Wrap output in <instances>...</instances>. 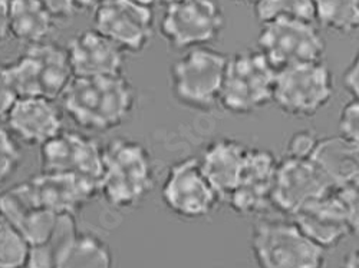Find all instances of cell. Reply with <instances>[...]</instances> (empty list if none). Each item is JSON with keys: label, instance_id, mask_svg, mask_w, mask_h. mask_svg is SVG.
I'll return each instance as SVG.
<instances>
[{"label": "cell", "instance_id": "obj_6", "mask_svg": "<svg viewBox=\"0 0 359 268\" xmlns=\"http://www.w3.org/2000/svg\"><path fill=\"white\" fill-rule=\"evenodd\" d=\"M6 68L19 98L43 97L55 101L62 98L75 78L67 49L49 42L27 46Z\"/></svg>", "mask_w": 359, "mask_h": 268}, {"label": "cell", "instance_id": "obj_39", "mask_svg": "<svg viewBox=\"0 0 359 268\" xmlns=\"http://www.w3.org/2000/svg\"><path fill=\"white\" fill-rule=\"evenodd\" d=\"M249 2H252V3H255V2H256V0H249Z\"/></svg>", "mask_w": 359, "mask_h": 268}, {"label": "cell", "instance_id": "obj_14", "mask_svg": "<svg viewBox=\"0 0 359 268\" xmlns=\"http://www.w3.org/2000/svg\"><path fill=\"white\" fill-rule=\"evenodd\" d=\"M279 161L262 148H248L238 183L227 197L233 210L243 217L259 216L272 205V194Z\"/></svg>", "mask_w": 359, "mask_h": 268}, {"label": "cell", "instance_id": "obj_23", "mask_svg": "<svg viewBox=\"0 0 359 268\" xmlns=\"http://www.w3.org/2000/svg\"><path fill=\"white\" fill-rule=\"evenodd\" d=\"M75 216L59 214V220L49 240L39 246H31L25 268H56L62 250L78 232Z\"/></svg>", "mask_w": 359, "mask_h": 268}, {"label": "cell", "instance_id": "obj_15", "mask_svg": "<svg viewBox=\"0 0 359 268\" xmlns=\"http://www.w3.org/2000/svg\"><path fill=\"white\" fill-rule=\"evenodd\" d=\"M65 49L75 78L123 75L126 52L95 29L72 36Z\"/></svg>", "mask_w": 359, "mask_h": 268}, {"label": "cell", "instance_id": "obj_8", "mask_svg": "<svg viewBox=\"0 0 359 268\" xmlns=\"http://www.w3.org/2000/svg\"><path fill=\"white\" fill-rule=\"evenodd\" d=\"M259 50L276 71L322 61L325 41L313 22L279 19L262 24Z\"/></svg>", "mask_w": 359, "mask_h": 268}, {"label": "cell", "instance_id": "obj_10", "mask_svg": "<svg viewBox=\"0 0 359 268\" xmlns=\"http://www.w3.org/2000/svg\"><path fill=\"white\" fill-rule=\"evenodd\" d=\"M161 198L168 211L186 220L212 214L222 201L207 181L197 158H186L170 167L163 183Z\"/></svg>", "mask_w": 359, "mask_h": 268}, {"label": "cell", "instance_id": "obj_2", "mask_svg": "<svg viewBox=\"0 0 359 268\" xmlns=\"http://www.w3.org/2000/svg\"><path fill=\"white\" fill-rule=\"evenodd\" d=\"M156 183L151 154L130 138L112 139L102 148L100 194L116 210H130L141 204Z\"/></svg>", "mask_w": 359, "mask_h": 268}, {"label": "cell", "instance_id": "obj_19", "mask_svg": "<svg viewBox=\"0 0 359 268\" xmlns=\"http://www.w3.org/2000/svg\"><path fill=\"white\" fill-rule=\"evenodd\" d=\"M248 148L236 139L220 138L208 145L201 158L200 168L207 181L222 199H227L242 175Z\"/></svg>", "mask_w": 359, "mask_h": 268}, {"label": "cell", "instance_id": "obj_1", "mask_svg": "<svg viewBox=\"0 0 359 268\" xmlns=\"http://www.w3.org/2000/svg\"><path fill=\"white\" fill-rule=\"evenodd\" d=\"M135 98V89L124 75L74 78L62 95L72 121L93 132H107L128 121Z\"/></svg>", "mask_w": 359, "mask_h": 268}, {"label": "cell", "instance_id": "obj_9", "mask_svg": "<svg viewBox=\"0 0 359 268\" xmlns=\"http://www.w3.org/2000/svg\"><path fill=\"white\" fill-rule=\"evenodd\" d=\"M224 27L216 0H178L165 6L160 31L172 49L189 50L215 42Z\"/></svg>", "mask_w": 359, "mask_h": 268}, {"label": "cell", "instance_id": "obj_37", "mask_svg": "<svg viewBox=\"0 0 359 268\" xmlns=\"http://www.w3.org/2000/svg\"><path fill=\"white\" fill-rule=\"evenodd\" d=\"M160 3H163V5H171V3H174V2H178V0H158Z\"/></svg>", "mask_w": 359, "mask_h": 268}, {"label": "cell", "instance_id": "obj_18", "mask_svg": "<svg viewBox=\"0 0 359 268\" xmlns=\"http://www.w3.org/2000/svg\"><path fill=\"white\" fill-rule=\"evenodd\" d=\"M293 223L325 251L339 246L351 234L342 204L334 190L299 210L293 216Z\"/></svg>", "mask_w": 359, "mask_h": 268}, {"label": "cell", "instance_id": "obj_27", "mask_svg": "<svg viewBox=\"0 0 359 268\" xmlns=\"http://www.w3.org/2000/svg\"><path fill=\"white\" fill-rule=\"evenodd\" d=\"M22 164V151L12 132L0 125V183L8 181Z\"/></svg>", "mask_w": 359, "mask_h": 268}, {"label": "cell", "instance_id": "obj_5", "mask_svg": "<svg viewBox=\"0 0 359 268\" xmlns=\"http://www.w3.org/2000/svg\"><path fill=\"white\" fill-rule=\"evenodd\" d=\"M252 253L259 268H323L325 250L282 220L259 221L250 237Z\"/></svg>", "mask_w": 359, "mask_h": 268}, {"label": "cell", "instance_id": "obj_11", "mask_svg": "<svg viewBox=\"0 0 359 268\" xmlns=\"http://www.w3.org/2000/svg\"><path fill=\"white\" fill-rule=\"evenodd\" d=\"M94 29L126 53L142 52L154 35V13L137 0H105L94 9Z\"/></svg>", "mask_w": 359, "mask_h": 268}, {"label": "cell", "instance_id": "obj_29", "mask_svg": "<svg viewBox=\"0 0 359 268\" xmlns=\"http://www.w3.org/2000/svg\"><path fill=\"white\" fill-rule=\"evenodd\" d=\"M341 134L359 145V99H352L341 111Z\"/></svg>", "mask_w": 359, "mask_h": 268}, {"label": "cell", "instance_id": "obj_3", "mask_svg": "<svg viewBox=\"0 0 359 268\" xmlns=\"http://www.w3.org/2000/svg\"><path fill=\"white\" fill-rule=\"evenodd\" d=\"M276 69L257 50L227 59L219 105L234 115L253 113L273 99Z\"/></svg>", "mask_w": 359, "mask_h": 268}, {"label": "cell", "instance_id": "obj_17", "mask_svg": "<svg viewBox=\"0 0 359 268\" xmlns=\"http://www.w3.org/2000/svg\"><path fill=\"white\" fill-rule=\"evenodd\" d=\"M39 206L56 214H72L100 194V188L79 176L42 171L26 181Z\"/></svg>", "mask_w": 359, "mask_h": 268}, {"label": "cell", "instance_id": "obj_32", "mask_svg": "<svg viewBox=\"0 0 359 268\" xmlns=\"http://www.w3.org/2000/svg\"><path fill=\"white\" fill-rule=\"evenodd\" d=\"M344 85L353 99H359V52L344 73Z\"/></svg>", "mask_w": 359, "mask_h": 268}, {"label": "cell", "instance_id": "obj_16", "mask_svg": "<svg viewBox=\"0 0 359 268\" xmlns=\"http://www.w3.org/2000/svg\"><path fill=\"white\" fill-rule=\"evenodd\" d=\"M6 121L12 135L27 145L42 146L64 131L61 109L53 99L43 97L19 98Z\"/></svg>", "mask_w": 359, "mask_h": 268}, {"label": "cell", "instance_id": "obj_34", "mask_svg": "<svg viewBox=\"0 0 359 268\" xmlns=\"http://www.w3.org/2000/svg\"><path fill=\"white\" fill-rule=\"evenodd\" d=\"M9 6L11 0H0V43L11 38L9 29Z\"/></svg>", "mask_w": 359, "mask_h": 268}, {"label": "cell", "instance_id": "obj_36", "mask_svg": "<svg viewBox=\"0 0 359 268\" xmlns=\"http://www.w3.org/2000/svg\"><path fill=\"white\" fill-rule=\"evenodd\" d=\"M105 0H74L76 9H95Z\"/></svg>", "mask_w": 359, "mask_h": 268}, {"label": "cell", "instance_id": "obj_30", "mask_svg": "<svg viewBox=\"0 0 359 268\" xmlns=\"http://www.w3.org/2000/svg\"><path fill=\"white\" fill-rule=\"evenodd\" d=\"M318 138L311 131H299L287 142V157L311 158Z\"/></svg>", "mask_w": 359, "mask_h": 268}, {"label": "cell", "instance_id": "obj_21", "mask_svg": "<svg viewBox=\"0 0 359 268\" xmlns=\"http://www.w3.org/2000/svg\"><path fill=\"white\" fill-rule=\"evenodd\" d=\"M56 17L42 0H11V36L31 46L46 42L55 27Z\"/></svg>", "mask_w": 359, "mask_h": 268}, {"label": "cell", "instance_id": "obj_33", "mask_svg": "<svg viewBox=\"0 0 359 268\" xmlns=\"http://www.w3.org/2000/svg\"><path fill=\"white\" fill-rule=\"evenodd\" d=\"M42 2L49 8L52 15L56 17V20L68 19L76 10L74 0H42Z\"/></svg>", "mask_w": 359, "mask_h": 268}, {"label": "cell", "instance_id": "obj_13", "mask_svg": "<svg viewBox=\"0 0 359 268\" xmlns=\"http://www.w3.org/2000/svg\"><path fill=\"white\" fill-rule=\"evenodd\" d=\"M332 190L311 158L286 155L278 164L272 205L293 217L305 205Z\"/></svg>", "mask_w": 359, "mask_h": 268}, {"label": "cell", "instance_id": "obj_24", "mask_svg": "<svg viewBox=\"0 0 359 268\" xmlns=\"http://www.w3.org/2000/svg\"><path fill=\"white\" fill-rule=\"evenodd\" d=\"M315 20L338 34L359 32V0H312Z\"/></svg>", "mask_w": 359, "mask_h": 268}, {"label": "cell", "instance_id": "obj_35", "mask_svg": "<svg viewBox=\"0 0 359 268\" xmlns=\"http://www.w3.org/2000/svg\"><path fill=\"white\" fill-rule=\"evenodd\" d=\"M339 268H359V250H353L346 257H344Z\"/></svg>", "mask_w": 359, "mask_h": 268}, {"label": "cell", "instance_id": "obj_38", "mask_svg": "<svg viewBox=\"0 0 359 268\" xmlns=\"http://www.w3.org/2000/svg\"><path fill=\"white\" fill-rule=\"evenodd\" d=\"M137 2H141V3H144V5H149V6H151V5L156 2V0H137Z\"/></svg>", "mask_w": 359, "mask_h": 268}, {"label": "cell", "instance_id": "obj_7", "mask_svg": "<svg viewBox=\"0 0 359 268\" xmlns=\"http://www.w3.org/2000/svg\"><path fill=\"white\" fill-rule=\"evenodd\" d=\"M334 94L332 73L319 61L276 71L272 102L286 115L309 118L331 102Z\"/></svg>", "mask_w": 359, "mask_h": 268}, {"label": "cell", "instance_id": "obj_12", "mask_svg": "<svg viewBox=\"0 0 359 268\" xmlns=\"http://www.w3.org/2000/svg\"><path fill=\"white\" fill-rule=\"evenodd\" d=\"M41 167L42 171L79 176L100 188L102 148L91 136L61 131L41 146Z\"/></svg>", "mask_w": 359, "mask_h": 268}, {"label": "cell", "instance_id": "obj_4", "mask_svg": "<svg viewBox=\"0 0 359 268\" xmlns=\"http://www.w3.org/2000/svg\"><path fill=\"white\" fill-rule=\"evenodd\" d=\"M227 59L224 53L208 46L189 49L171 65L170 82L174 98L198 111L219 105Z\"/></svg>", "mask_w": 359, "mask_h": 268}, {"label": "cell", "instance_id": "obj_22", "mask_svg": "<svg viewBox=\"0 0 359 268\" xmlns=\"http://www.w3.org/2000/svg\"><path fill=\"white\" fill-rule=\"evenodd\" d=\"M56 268H114V254L100 235L78 231L59 255Z\"/></svg>", "mask_w": 359, "mask_h": 268}, {"label": "cell", "instance_id": "obj_25", "mask_svg": "<svg viewBox=\"0 0 359 268\" xmlns=\"http://www.w3.org/2000/svg\"><path fill=\"white\" fill-rule=\"evenodd\" d=\"M255 16L263 24L272 20H315L312 0H256Z\"/></svg>", "mask_w": 359, "mask_h": 268}, {"label": "cell", "instance_id": "obj_26", "mask_svg": "<svg viewBox=\"0 0 359 268\" xmlns=\"http://www.w3.org/2000/svg\"><path fill=\"white\" fill-rule=\"evenodd\" d=\"M31 244L12 224L0 220V268H25Z\"/></svg>", "mask_w": 359, "mask_h": 268}, {"label": "cell", "instance_id": "obj_20", "mask_svg": "<svg viewBox=\"0 0 359 268\" xmlns=\"http://www.w3.org/2000/svg\"><path fill=\"white\" fill-rule=\"evenodd\" d=\"M311 160L334 190L359 180V145L342 134L318 139Z\"/></svg>", "mask_w": 359, "mask_h": 268}, {"label": "cell", "instance_id": "obj_31", "mask_svg": "<svg viewBox=\"0 0 359 268\" xmlns=\"http://www.w3.org/2000/svg\"><path fill=\"white\" fill-rule=\"evenodd\" d=\"M18 99L19 94L5 65L0 68V118L8 116Z\"/></svg>", "mask_w": 359, "mask_h": 268}, {"label": "cell", "instance_id": "obj_28", "mask_svg": "<svg viewBox=\"0 0 359 268\" xmlns=\"http://www.w3.org/2000/svg\"><path fill=\"white\" fill-rule=\"evenodd\" d=\"M334 191L342 204L351 232L359 234V180Z\"/></svg>", "mask_w": 359, "mask_h": 268}]
</instances>
